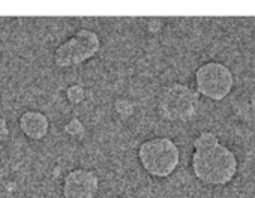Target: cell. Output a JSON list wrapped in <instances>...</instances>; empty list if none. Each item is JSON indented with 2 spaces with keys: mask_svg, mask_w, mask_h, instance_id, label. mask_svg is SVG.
Instances as JSON below:
<instances>
[{
  "mask_svg": "<svg viewBox=\"0 0 255 198\" xmlns=\"http://www.w3.org/2000/svg\"><path fill=\"white\" fill-rule=\"evenodd\" d=\"M126 198H135L134 195H129V197H126Z\"/></svg>",
  "mask_w": 255,
  "mask_h": 198,
  "instance_id": "cell-13",
  "label": "cell"
},
{
  "mask_svg": "<svg viewBox=\"0 0 255 198\" xmlns=\"http://www.w3.org/2000/svg\"><path fill=\"white\" fill-rule=\"evenodd\" d=\"M180 147L167 137L158 135L144 140L137 149V159L143 171L152 179H168L180 165Z\"/></svg>",
  "mask_w": 255,
  "mask_h": 198,
  "instance_id": "cell-3",
  "label": "cell"
},
{
  "mask_svg": "<svg viewBox=\"0 0 255 198\" xmlns=\"http://www.w3.org/2000/svg\"><path fill=\"white\" fill-rule=\"evenodd\" d=\"M9 137V125L5 117L0 116V143L5 141Z\"/></svg>",
  "mask_w": 255,
  "mask_h": 198,
  "instance_id": "cell-12",
  "label": "cell"
},
{
  "mask_svg": "<svg viewBox=\"0 0 255 198\" xmlns=\"http://www.w3.org/2000/svg\"><path fill=\"white\" fill-rule=\"evenodd\" d=\"M65 98L71 105H80L86 101V89L84 86L75 83L66 87L65 90Z\"/></svg>",
  "mask_w": 255,
  "mask_h": 198,
  "instance_id": "cell-9",
  "label": "cell"
},
{
  "mask_svg": "<svg viewBox=\"0 0 255 198\" xmlns=\"http://www.w3.org/2000/svg\"><path fill=\"white\" fill-rule=\"evenodd\" d=\"M18 126L27 140L42 141L50 132V119L42 111L26 110L18 117Z\"/></svg>",
  "mask_w": 255,
  "mask_h": 198,
  "instance_id": "cell-7",
  "label": "cell"
},
{
  "mask_svg": "<svg viewBox=\"0 0 255 198\" xmlns=\"http://www.w3.org/2000/svg\"><path fill=\"white\" fill-rule=\"evenodd\" d=\"M63 132L71 138H81L86 134V125L78 117H71L63 125Z\"/></svg>",
  "mask_w": 255,
  "mask_h": 198,
  "instance_id": "cell-10",
  "label": "cell"
},
{
  "mask_svg": "<svg viewBox=\"0 0 255 198\" xmlns=\"http://www.w3.org/2000/svg\"><path fill=\"white\" fill-rule=\"evenodd\" d=\"M165 27V20L159 17H149L144 21V30L149 35H159Z\"/></svg>",
  "mask_w": 255,
  "mask_h": 198,
  "instance_id": "cell-11",
  "label": "cell"
},
{
  "mask_svg": "<svg viewBox=\"0 0 255 198\" xmlns=\"http://www.w3.org/2000/svg\"><path fill=\"white\" fill-rule=\"evenodd\" d=\"M234 74L228 65L219 60H207L194 72V89L212 102H221L234 89Z\"/></svg>",
  "mask_w": 255,
  "mask_h": 198,
  "instance_id": "cell-4",
  "label": "cell"
},
{
  "mask_svg": "<svg viewBox=\"0 0 255 198\" xmlns=\"http://www.w3.org/2000/svg\"><path fill=\"white\" fill-rule=\"evenodd\" d=\"M102 48L101 36L92 30L81 27L72 36L65 39L54 50V65L60 69H69L84 65L99 54Z\"/></svg>",
  "mask_w": 255,
  "mask_h": 198,
  "instance_id": "cell-5",
  "label": "cell"
},
{
  "mask_svg": "<svg viewBox=\"0 0 255 198\" xmlns=\"http://www.w3.org/2000/svg\"><path fill=\"white\" fill-rule=\"evenodd\" d=\"M113 110H114V114L126 122V120H129L134 117L135 111H137V107H135V102L132 101V99L129 98H125V96H119L114 99V102H113Z\"/></svg>",
  "mask_w": 255,
  "mask_h": 198,
  "instance_id": "cell-8",
  "label": "cell"
},
{
  "mask_svg": "<svg viewBox=\"0 0 255 198\" xmlns=\"http://www.w3.org/2000/svg\"><path fill=\"white\" fill-rule=\"evenodd\" d=\"M191 171L201 185L222 188L236 179L239 158L213 131H201L192 141Z\"/></svg>",
  "mask_w": 255,
  "mask_h": 198,
  "instance_id": "cell-1",
  "label": "cell"
},
{
  "mask_svg": "<svg viewBox=\"0 0 255 198\" xmlns=\"http://www.w3.org/2000/svg\"><path fill=\"white\" fill-rule=\"evenodd\" d=\"M156 113L168 123H189L200 110V95L191 86L173 81L164 84L156 93Z\"/></svg>",
  "mask_w": 255,
  "mask_h": 198,
  "instance_id": "cell-2",
  "label": "cell"
},
{
  "mask_svg": "<svg viewBox=\"0 0 255 198\" xmlns=\"http://www.w3.org/2000/svg\"><path fill=\"white\" fill-rule=\"evenodd\" d=\"M101 179L90 168H74L68 171L62 180L63 198H98Z\"/></svg>",
  "mask_w": 255,
  "mask_h": 198,
  "instance_id": "cell-6",
  "label": "cell"
}]
</instances>
